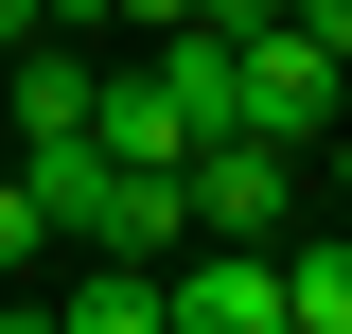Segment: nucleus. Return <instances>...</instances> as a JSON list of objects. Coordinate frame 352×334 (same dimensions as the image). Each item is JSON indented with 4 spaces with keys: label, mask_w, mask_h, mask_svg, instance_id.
I'll use <instances>...</instances> for the list:
<instances>
[{
    "label": "nucleus",
    "mask_w": 352,
    "mask_h": 334,
    "mask_svg": "<svg viewBox=\"0 0 352 334\" xmlns=\"http://www.w3.org/2000/svg\"><path fill=\"white\" fill-rule=\"evenodd\" d=\"M229 124L247 141H335L352 124V71L300 36V18H247V36H229Z\"/></svg>",
    "instance_id": "obj_1"
},
{
    "label": "nucleus",
    "mask_w": 352,
    "mask_h": 334,
    "mask_svg": "<svg viewBox=\"0 0 352 334\" xmlns=\"http://www.w3.org/2000/svg\"><path fill=\"white\" fill-rule=\"evenodd\" d=\"M159 334H282V247L194 229V247L159 264Z\"/></svg>",
    "instance_id": "obj_2"
},
{
    "label": "nucleus",
    "mask_w": 352,
    "mask_h": 334,
    "mask_svg": "<svg viewBox=\"0 0 352 334\" xmlns=\"http://www.w3.org/2000/svg\"><path fill=\"white\" fill-rule=\"evenodd\" d=\"M176 194H194V229H247V247H282V229H300V141L212 124L194 159H176Z\"/></svg>",
    "instance_id": "obj_3"
},
{
    "label": "nucleus",
    "mask_w": 352,
    "mask_h": 334,
    "mask_svg": "<svg viewBox=\"0 0 352 334\" xmlns=\"http://www.w3.org/2000/svg\"><path fill=\"white\" fill-rule=\"evenodd\" d=\"M88 88H106V36H53V18H36V36L0 53V124H18V141H36V124H88Z\"/></svg>",
    "instance_id": "obj_4"
},
{
    "label": "nucleus",
    "mask_w": 352,
    "mask_h": 334,
    "mask_svg": "<svg viewBox=\"0 0 352 334\" xmlns=\"http://www.w3.org/2000/svg\"><path fill=\"white\" fill-rule=\"evenodd\" d=\"M36 317L53 334H159V264H106V247H88V282H53Z\"/></svg>",
    "instance_id": "obj_5"
},
{
    "label": "nucleus",
    "mask_w": 352,
    "mask_h": 334,
    "mask_svg": "<svg viewBox=\"0 0 352 334\" xmlns=\"http://www.w3.org/2000/svg\"><path fill=\"white\" fill-rule=\"evenodd\" d=\"M282 334H352V229L282 247Z\"/></svg>",
    "instance_id": "obj_6"
},
{
    "label": "nucleus",
    "mask_w": 352,
    "mask_h": 334,
    "mask_svg": "<svg viewBox=\"0 0 352 334\" xmlns=\"http://www.w3.org/2000/svg\"><path fill=\"white\" fill-rule=\"evenodd\" d=\"M18 264H53V211H36V176H0V282Z\"/></svg>",
    "instance_id": "obj_7"
},
{
    "label": "nucleus",
    "mask_w": 352,
    "mask_h": 334,
    "mask_svg": "<svg viewBox=\"0 0 352 334\" xmlns=\"http://www.w3.org/2000/svg\"><path fill=\"white\" fill-rule=\"evenodd\" d=\"M176 18H194V0H106V36H176Z\"/></svg>",
    "instance_id": "obj_8"
},
{
    "label": "nucleus",
    "mask_w": 352,
    "mask_h": 334,
    "mask_svg": "<svg viewBox=\"0 0 352 334\" xmlns=\"http://www.w3.org/2000/svg\"><path fill=\"white\" fill-rule=\"evenodd\" d=\"M18 36H36V0H0V53H18Z\"/></svg>",
    "instance_id": "obj_9"
},
{
    "label": "nucleus",
    "mask_w": 352,
    "mask_h": 334,
    "mask_svg": "<svg viewBox=\"0 0 352 334\" xmlns=\"http://www.w3.org/2000/svg\"><path fill=\"white\" fill-rule=\"evenodd\" d=\"M335 211H352V141H335Z\"/></svg>",
    "instance_id": "obj_10"
}]
</instances>
